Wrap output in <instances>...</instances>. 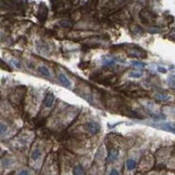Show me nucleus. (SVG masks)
<instances>
[{
  "label": "nucleus",
  "mask_w": 175,
  "mask_h": 175,
  "mask_svg": "<svg viewBox=\"0 0 175 175\" xmlns=\"http://www.w3.org/2000/svg\"><path fill=\"white\" fill-rule=\"evenodd\" d=\"M159 71H160V72H161V71H162V72H164V73L165 72V69H164V68H160V67H159Z\"/></svg>",
  "instance_id": "20"
},
{
  "label": "nucleus",
  "mask_w": 175,
  "mask_h": 175,
  "mask_svg": "<svg viewBox=\"0 0 175 175\" xmlns=\"http://www.w3.org/2000/svg\"><path fill=\"white\" fill-rule=\"evenodd\" d=\"M40 155H41V153H40V150H39V149H35L32 153V159H33V160H37V159L40 157Z\"/></svg>",
  "instance_id": "13"
},
{
  "label": "nucleus",
  "mask_w": 175,
  "mask_h": 175,
  "mask_svg": "<svg viewBox=\"0 0 175 175\" xmlns=\"http://www.w3.org/2000/svg\"><path fill=\"white\" fill-rule=\"evenodd\" d=\"M39 72H40L42 75H44V76H47V77H50V76H51L50 71L48 70V67H44V66H41V67H39Z\"/></svg>",
  "instance_id": "8"
},
{
  "label": "nucleus",
  "mask_w": 175,
  "mask_h": 175,
  "mask_svg": "<svg viewBox=\"0 0 175 175\" xmlns=\"http://www.w3.org/2000/svg\"><path fill=\"white\" fill-rule=\"evenodd\" d=\"M86 129L90 134H96L100 130V125L94 122H89L86 124Z\"/></svg>",
  "instance_id": "2"
},
{
  "label": "nucleus",
  "mask_w": 175,
  "mask_h": 175,
  "mask_svg": "<svg viewBox=\"0 0 175 175\" xmlns=\"http://www.w3.org/2000/svg\"><path fill=\"white\" fill-rule=\"evenodd\" d=\"M140 16L141 17L144 16V18H143L144 20H147V21L153 20V18H155V15H154L152 12H151L150 11H148V10H144Z\"/></svg>",
  "instance_id": "5"
},
{
  "label": "nucleus",
  "mask_w": 175,
  "mask_h": 175,
  "mask_svg": "<svg viewBox=\"0 0 175 175\" xmlns=\"http://www.w3.org/2000/svg\"><path fill=\"white\" fill-rule=\"evenodd\" d=\"M53 101H54V96L52 94V93H48L45 100H44V103L47 107H51L53 103Z\"/></svg>",
  "instance_id": "6"
},
{
  "label": "nucleus",
  "mask_w": 175,
  "mask_h": 175,
  "mask_svg": "<svg viewBox=\"0 0 175 175\" xmlns=\"http://www.w3.org/2000/svg\"><path fill=\"white\" fill-rule=\"evenodd\" d=\"M173 84H174V88H175V76H174V81H173Z\"/></svg>",
  "instance_id": "21"
},
{
  "label": "nucleus",
  "mask_w": 175,
  "mask_h": 175,
  "mask_svg": "<svg viewBox=\"0 0 175 175\" xmlns=\"http://www.w3.org/2000/svg\"><path fill=\"white\" fill-rule=\"evenodd\" d=\"M7 130V126L4 124H0V135L5 133Z\"/></svg>",
  "instance_id": "15"
},
{
  "label": "nucleus",
  "mask_w": 175,
  "mask_h": 175,
  "mask_svg": "<svg viewBox=\"0 0 175 175\" xmlns=\"http://www.w3.org/2000/svg\"><path fill=\"white\" fill-rule=\"evenodd\" d=\"M9 164H10V160H9V159H4V160L3 161V165H5V166L8 165Z\"/></svg>",
  "instance_id": "19"
},
{
  "label": "nucleus",
  "mask_w": 175,
  "mask_h": 175,
  "mask_svg": "<svg viewBox=\"0 0 175 175\" xmlns=\"http://www.w3.org/2000/svg\"><path fill=\"white\" fill-rule=\"evenodd\" d=\"M132 63L135 67H144L145 66L144 64L142 63V62H133Z\"/></svg>",
  "instance_id": "16"
},
{
  "label": "nucleus",
  "mask_w": 175,
  "mask_h": 175,
  "mask_svg": "<svg viewBox=\"0 0 175 175\" xmlns=\"http://www.w3.org/2000/svg\"><path fill=\"white\" fill-rule=\"evenodd\" d=\"M74 175H84V170L81 165H76L73 170Z\"/></svg>",
  "instance_id": "9"
},
{
  "label": "nucleus",
  "mask_w": 175,
  "mask_h": 175,
  "mask_svg": "<svg viewBox=\"0 0 175 175\" xmlns=\"http://www.w3.org/2000/svg\"><path fill=\"white\" fill-rule=\"evenodd\" d=\"M157 100L161 101V102H169L173 99V96L170 95H165V94H161V93H158L154 96Z\"/></svg>",
  "instance_id": "4"
},
{
  "label": "nucleus",
  "mask_w": 175,
  "mask_h": 175,
  "mask_svg": "<svg viewBox=\"0 0 175 175\" xmlns=\"http://www.w3.org/2000/svg\"><path fill=\"white\" fill-rule=\"evenodd\" d=\"M110 175H119V173L116 171V170H115V169H113L111 172V174Z\"/></svg>",
  "instance_id": "18"
},
{
  "label": "nucleus",
  "mask_w": 175,
  "mask_h": 175,
  "mask_svg": "<svg viewBox=\"0 0 175 175\" xmlns=\"http://www.w3.org/2000/svg\"><path fill=\"white\" fill-rule=\"evenodd\" d=\"M18 175H29V172L27 170H23L18 174Z\"/></svg>",
  "instance_id": "17"
},
{
  "label": "nucleus",
  "mask_w": 175,
  "mask_h": 175,
  "mask_svg": "<svg viewBox=\"0 0 175 175\" xmlns=\"http://www.w3.org/2000/svg\"><path fill=\"white\" fill-rule=\"evenodd\" d=\"M158 126H159V128L166 130V131H170V132H173L175 134V124H171V123H162V124H158Z\"/></svg>",
  "instance_id": "3"
},
{
  "label": "nucleus",
  "mask_w": 175,
  "mask_h": 175,
  "mask_svg": "<svg viewBox=\"0 0 175 175\" xmlns=\"http://www.w3.org/2000/svg\"><path fill=\"white\" fill-rule=\"evenodd\" d=\"M60 25H61L62 26H63V27H66V28L70 27V26H72V24H71L69 21H67V20H63V21H62V22L60 23Z\"/></svg>",
  "instance_id": "14"
},
{
  "label": "nucleus",
  "mask_w": 175,
  "mask_h": 175,
  "mask_svg": "<svg viewBox=\"0 0 175 175\" xmlns=\"http://www.w3.org/2000/svg\"><path fill=\"white\" fill-rule=\"evenodd\" d=\"M128 55L130 57H136V58H145L146 53L139 48H130L127 50Z\"/></svg>",
  "instance_id": "1"
},
{
  "label": "nucleus",
  "mask_w": 175,
  "mask_h": 175,
  "mask_svg": "<svg viewBox=\"0 0 175 175\" xmlns=\"http://www.w3.org/2000/svg\"><path fill=\"white\" fill-rule=\"evenodd\" d=\"M59 79L61 81V82L65 85V86H70L71 85V81L68 80V78L64 75V74H60V75H59Z\"/></svg>",
  "instance_id": "7"
},
{
  "label": "nucleus",
  "mask_w": 175,
  "mask_h": 175,
  "mask_svg": "<svg viewBox=\"0 0 175 175\" xmlns=\"http://www.w3.org/2000/svg\"><path fill=\"white\" fill-rule=\"evenodd\" d=\"M117 157H118V151L116 149H111L109 154V159L111 160H115Z\"/></svg>",
  "instance_id": "11"
},
{
  "label": "nucleus",
  "mask_w": 175,
  "mask_h": 175,
  "mask_svg": "<svg viewBox=\"0 0 175 175\" xmlns=\"http://www.w3.org/2000/svg\"><path fill=\"white\" fill-rule=\"evenodd\" d=\"M143 75V73L140 71H132L130 73V76L133 78H139Z\"/></svg>",
  "instance_id": "12"
},
{
  "label": "nucleus",
  "mask_w": 175,
  "mask_h": 175,
  "mask_svg": "<svg viewBox=\"0 0 175 175\" xmlns=\"http://www.w3.org/2000/svg\"><path fill=\"white\" fill-rule=\"evenodd\" d=\"M126 166L129 170H133L137 166V163L133 159H128L126 162Z\"/></svg>",
  "instance_id": "10"
}]
</instances>
